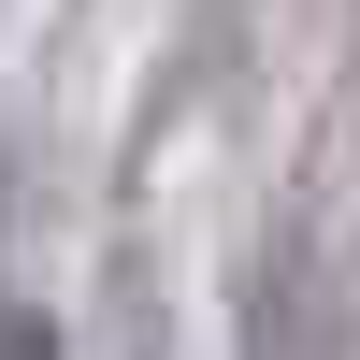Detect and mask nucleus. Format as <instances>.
I'll use <instances>...</instances> for the list:
<instances>
[{
  "mask_svg": "<svg viewBox=\"0 0 360 360\" xmlns=\"http://www.w3.org/2000/svg\"><path fill=\"white\" fill-rule=\"evenodd\" d=\"M0 360H58V346H44V317H0Z\"/></svg>",
  "mask_w": 360,
  "mask_h": 360,
  "instance_id": "f257e3e1",
  "label": "nucleus"
}]
</instances>
